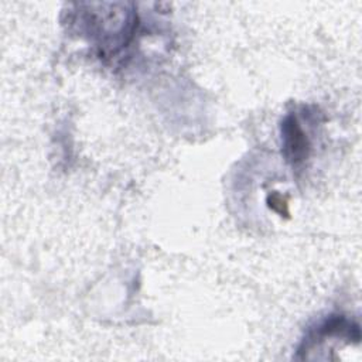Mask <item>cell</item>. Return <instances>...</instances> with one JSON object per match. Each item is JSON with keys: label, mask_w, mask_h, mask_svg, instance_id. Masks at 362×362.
Masks as SVG:
<instances>
[{"label": "cell", "mask_w": 362, "mask_h": 362, "mask_svg": "<svg viewBox=\"0 0 362 362\" xmlns=\"http://www.w3.org/2000/svg\"><path fill=\"white\" fill-rule=\"evenodd\" d=\"M282 135L286 160L293 164L302 163L308 155V140L293 115H289L284 119L282 125Z\"/></svg>", "instance_id": "6da1fadb"}, {"label": "cell", "mask_w": 362, "mask_h": 362, "mask_svg": "<svg viewBox=\"0 0 362 362\" xmlns=\"http://www.w3.org/2000/svg\"><path fill=\"white\" fill-rule=\"evenodd\" d=\"M268 204L272 210H275L276 212L279 214H284V215H289V211H287V203L283 200V197L280 194H278V192H275V194H271L269 199H268Z\"/></svg>", "instance_id": "7a4b0ae2"}]
</instances>
